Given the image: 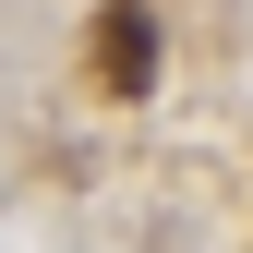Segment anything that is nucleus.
<instances>
[{
	"mask_svg": "<svg viewBox=\"0 0 253 253\" xmlns=\"http://www.w3.org/2000/svg\"><path fill=\"white\" fill-rule=\"evenodd\" d=\"M84 60H97L109 97H145V84H157V24H145V0H109L97 37H84Z\"/></svg>",
	"mask_w": 253,
	"mask_h": 253,
	"instance_id": "nucleus-1",
	"label": "nucleus"
}]
</instances>
